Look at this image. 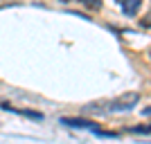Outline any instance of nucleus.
<instances>
[{
    "mask_svg": "<svg viewBox=\"0 0 151 144\" xmlns=\"http://www.w3.org/2000/svg\"><path fill=\"white\" fill-rule=\"evenodd\" d=\"M140 101V92H124L120 97H115L106 104V113H126L135 108V104Z\"/></svg>",
    "mask_w": 151,
    "mask_h": 144,
    "instance_id": "nucleus-1",
    "label": "nucleus"
},
{
    "mask_svg": "<svg viewBox=\"0 0 151 144\" xmlns=\"http://www.w3.org/2000/svg\"><path fill=\"white\" fill-rule=\"evenodd\" d=\"M59 124L70 126V128H81V131H97L99 124L93 122V119H83V117H61Z\"/></svg>",
    "mask_w": 151,
    "mask_h": 144,
    "instance_id": "nucleus-2",
    "label": "nucleus"
},
{
    "mask_svg": "<svg viewBox=\"0 0 151 144\" xmlns=\"http://www.w3.org/2000/svg\"><path fill=\"white\" fill-rule=\"evenodd\" d=\"M0 108H2V110H9V113H16V115H23V117L36 119V122H41V119L45 117V115L38 113V110H29V108H14V106H9L7 101H2V104H0Z\"/></svg>",
    "mask_w": 151,
    "mask_h": 144,
    "instance_id": "nucleus-3",
    "label": "nucleus"
},
{
    "mask_svg": "<svg viewBox=\"0 0 151 144\" xmlns=\"http://www.w3.org/2000/svg\"><path fill=\"white\" fill-rule=\"evenodd\" d=\"M115 2L122 7L124 16H129V18H135V14L140 11V5H142V0H115Z\"/></svg>",
    "mask_w": 151,
    "mask_h": 144,
    "instance_id": "nucleus-4",
    "label": "nucleus"
},
{
    "mask_svg": "<svg viewBox=\"0 0 151 144\" xmlns=\"http://www.w3.org/2000/svg\"><path fill=\"white\" fill-rule=\"evenodd\" d=\"M97 138H111V140H115V138H120V133H115V131H101V128H97V131H93Z\"/></svg>",
    "mask_w": 151,
    "mask_h": 144,
    "instance_id": "nucleus-5",
    "label": "nucleus"
},
{
    "mask_svg": "<svg viewBox=\"0 0 151 144\" xmlns=\"http://www.w3.org/2000/svg\"><path fill=\"white\" fill-rule=\"evenodd\" d=\"M81 5H86L88 9H101V0H79Z\"/></svg>",
    "mask_w": 151,
    "mask_h": 144,
    "instance_id": "nucleus-6",
    "label": "nucleus"
},
{
    "mask_svg": "<svg viewBox=\"0 0 151 144\" xmlns=\"http://www.w3.org/2000/svg\"><path fill=\"white\" fill-rule=\"evenodd\" d=\"M140 23H142V27H151V14H149V18H142Z\"/></svg>",
    "mask_w": 151,
    "mask_h": 144,
    "instance_id": "nucleus-7",
    "label": "nucleus"
},
{
    "mask_svg": "<svg viewBox=\"0 0 151 144\" xmlns=\"http://www.w3.org/2000/svg\"><path fill=\"white\" fill-rule=\"evenodd\" d=\"M142 115H147V117H151V106H147L145 110H142Z\"/></svg>",
    "mask_w": 151,
    "mask_h": 144,
    "instance_id": "nucleus-8",
    "label": "nucleus"
},
{
    "mask_svg": "<svg viewBox=\"0 0 151 144\" xmlns=\"http://www.w3.org/2000/svg\"><path fill=\"white\" fill-rule=\"evenodd\" d=\"M145 128H147V133H151V124H149V126H145Z\"/></svg>",
    "mask_w": 151,
    "mask_h": 144,
    "instance_id": "nucleus-9",
    "label": "nucleus"
},
{
    "mask_svg": "<svg viewBox=\"0 0 151 144\" xmlns=\"http://www.w3.org/2000/svg\"><path fill=\"white\" fill-rule=\"evenodd\" d=\"M149 59H151V50H149Z\"/></svg>",
    "mask_w": 151,
    "mask_h": 144,
    "instance_id": "nucleus-10",
    "label": "nucleus"
}]
</instances>
